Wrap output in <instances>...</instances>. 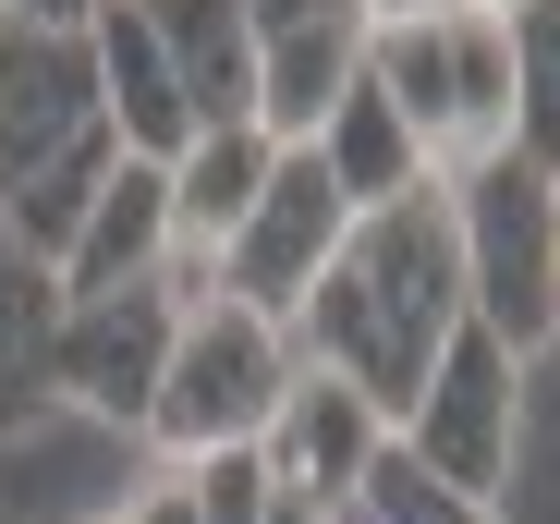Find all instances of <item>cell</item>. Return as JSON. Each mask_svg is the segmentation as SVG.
<instances>
[{"label":"cell","instance_id":"9c48e42d","mask_svg":"<svg viewBox=\"0 0 560 524\" xmlns=\"http://www.w3.org/2000/svg\"><path fill=\"white\" fill-rule=\"evenodd\" d=\"M378 452H390L378 403L341 391V379H317V366H293V391H280L268 440H256L268 488H280V500H305V512H341V500L365 488V464H378Z\"/></svg>","mask_w":560,"mask_h":524},{"label":"cell","instance_id":"e0dca14e","mask_svg":"<svg viewBox=\"0 0 560 524\" xmlns=\"http://www.w3.org/2000/svg\"><path fill=\"white\" fill-rule=\"evenodd\" d=\"M341 512H365V524H512V512H476V500H451L439 476H415V464H402V440L365 464V488H353Z\"/></svg>","mask_w":560,"mask_h":524},{"label":"cell","instance_id":"7402d4cb","mask_svg":"<svg viewBox=\"0 0 560 524\" xmlns=\"http://www.w3.org/2000/svg\"><path fill=\"white\" fill-rule=\"evenodd\" d=\"M378 13H439V0H365V25H378Z\"/></svg>","mask_w":560,"mask_h":524},{"label":"cell","instance_id":"ffe728a7","mask_svg":"<svg viewBox=\"0 0 560 524\" xmlns=\"http://www.w3.org/2000/svg\"><path fill=\"white\" fill-rule=\"evenodd\" d=\"M0 25H49V37H85L98 0H0Z\"/></svg>","mask_w":560,"mask_h":524},{"label":"cell","instance_id":"cb8c5ba5","mask_svg":"<svg viewBox=\"0 0 560 524\" xmlns=\"http://www.w3.org/2000/svg\"><path fill=\"white\" fill-rule=\"evenodd\" d=\"M488 13H512V0H488Z\"/></svg>","mask_w":560,"mask_h":524},{"label":"cell","instance_id":"30bf717a","mask_svg":"<svg viewBox=\"0 0 560 524\" xmlns=\"http://www.w3.org/2000/svg\"><path fill=\"white\" fill-rule=\"evenodd\" d=\"M85 49H98V98H110L122 159H183L196 147V110H183V73H171V49L147 25V0H98Z\"/></svg>","mask_w":560,"mask_h":524},{"label":"cell","instance_id":"d6986e66","mask_svg":"<svg viewBox=\"0 0 560 524\" xmlns=\"http://www.w3.org/2000/svg\"><path fill=\"white\" fill-rule=\"evenodd\" d=\"M110 524H208V512H196V476L171 464V476H147V488H135V500H122Z\"/></svg>","mask_w":560,"mask_h":524},{"label":"cell","instance_id":"6da1fadb","mask_svg":"<svg viewBox=\"0 0 560 524\" xmlns=\"http://www.w3.org/2000/svg\"><path fill=\"white\" fill-rule=\"evenodd\" d=\"M451 329H463V232H451V184H415L390 208H353L341 256L293 305V366L365 391L378 427H402Z\"/></svg>","mask_w":560,"mask_h":524},{"label":"cell","instance_id":"52a82bcc","mask_svg":"<svg viewBox=\"0 0 560 524\" xmlns=\"http://www.w3.org/2000/svg\"><path fill=\"white\" fill-rule=\"evenodd\" d=\"M341 232H353V196L329 184V159H317V147H280L268 184H256V208H244L232 244H220L208 293H232V305H256V317L293 329V305L317 293V269L341 256Z\"/></svg>","mask_w":560,"mask_h":524},{"label":"cell","instance_id":"7a4b0ae2","mask_svg":"<svg viewBox=\"0 0 560 524\" xmlns=\"http://www.w3.org/2000/svg\"><path fill=\"white\" fill-rule=\"evenodd\" d=\"M110 171H122V135L98 98V49L49 25H0V232H25L61 269V244Z\"/></svg>","mask_w":560,"mask_h":524},{"label":"cell","instance_id":"484cf974","mask_svg":"<svg viewBox=\"0 0 560 524\" xmlns=\"http://www.w3.org/2000/svg\"><path fill=\"white\" fill-rule=\"evenodd\" d=\"M548 196H560V184H548Z\"/></svg>","mask_w":560,"mask_h":524},{"label":"cell","instance_id":"2e32d148","mask_svg":"<svg viewBox=\"0 0 560 524\" xmlns=\"http://www.w3.org/2000/svg\"><path fill=\"white\" fill-rule=\"evenodd\" d=\"M500 37H512V147L560 171V0H512Z\"/></svg>","mask_w":560,"mask_h":524},{"label":"cell","instance_id":"8992f818","mask_svg":"<svg viewBox=\"0 0 560 524\" xmlns=\"http://www.w3.org/2000/svg\"><path fill=\"white\" fill-rule=\"evenodd\" d=\"M390 440H402V464L439 476L451 500L512 512V488H524V354L463 317L451 354L427 366V391H415V415L390 427Z\"/></svg>","mask_w":560,"mask_h":524},{"label":"cell","instance_id":"7c38bea8","mask_svg":"<svg viewBox=\"0 0 560 524\" xmlns=\"http://www.w3.org/2000/svg\"><path fill=\"white\" fill-rule=\"evenodd\" d=\"M159 269H171V159H122L61 244V293H122Z\"/></svg>","mask_w":560,"mask_h":524},{"label":"cell","instance_id":"4fadbf2b","mask_svg":"<svg viewBox=\"0 0 560 524\" xmlns=\"http://www.w3.org/2000/svg\"><path fill=\"white\" fill-rule=\"evenodd\" d=\"M37 415H61V269L0 232V440H25Z\"/></svg>","mask_w":560,"mask_h":524},{"label":"cell","instance_id":"5bb4252c","mask_svg":"<svg viewBox=\"0 0 560 524\" xmlns=\"http://www.w3.org/2000/svg\"><path fill=\"white\" fill-rule=\"evenodd\" d=\"M147 25H159V49L183 73L196 135L256 123V25H244V0H147Z\"/></svg>","mask_w":560,"mask_h":524},{"label":"cell","instance_id":"3957f363","mask_svg":"<svg viewBox=\"0 0 560 524\" xmlns=\"http://www.w3.org/2000/svg\"><path fill=\"white\" fill-rule=\"evenodd\" d=\"M365 85L402 110L427 184L512 159V37L488 0H439V13H378L365 25Z\"/></svg>","mask_w":560,"mask_h":524},{"label":"cell","instance_id":"d4e9b609","mask_svg":"<svg viewBox=\"0 0 560 524\" xmlns=\"http://www.w3.org/2000/svg\"><path fill=\"white\" fill-rule=\"evenodd\" d=\"M548 184H560V171H548Z\"/></svg>","mask_w":560,"mask_h":524},{"label":"cell","instance_id":"ba28073f","mask_svg":"<svg viewBox=\"0 0 560 524\" xmlns=\"http://www.w3.org/2000/svg\"><path fill=\"white\" fill-rule=\"evenodd\" d=\"M183 329V281H122V293H61V415L110 427V440H147V403Z\"/></svg>","mask_w":560,"mask_h":524},{"label":"cell","instance_id":"44dd1931","mask_svg":"<svg viewBox=\"0 0 560 524\" xmlns=\"http://www.w3.org/2000/svg\"><path fill=\"white\" fill-rule=\"evenodd\" d=\"M268 524H329V512H305V500H268Z\"/></svg>","mask_w":560,"mask_h":524},{"label":"cell","instance_id":"5b68a950","mask_svg":"<svg viewBox=\"0 0 560 524\" xmlns=\"http://www.w3.org/2000/svg\"><path fill=\"white\" fill-rule=\"evenodd\" d=\"M451 232H463V317L488 341H512V354H548L560 341V196H548V171L524 147L463 171Z\"/></svg>","mask_w":560,"mask_h":524},{"label":"cell","instance_id":"8fae6325","mask_svg":"<svg viewBox=\"0 0 560 524\" xmlns=\"http://www.w3.org/2000/svg\"><path fill=\"white\" fill-rule=\"evenodd\" d=\"M268 135L256 123H220V135H196L171 159V281L183 293H208V269H220V244H232V220L256 208V184H268Z\"/></svg>","mask_w":560,"mask_h":524},{"label":"cell","instance_id":"277c9868","mask_svg":"<svg viewBox=\"0 0 560 524\" xmlns=\"http://www.w3.org/2000/svg\"><path fill=\"white\" fill-rule=\"evenodd\" d=\"M280 391H293V329L232 305V293H183V329H171V366H159V403H147V452L159 464H208V452H256Z\"/></svg>","mask_w":560,"mask_h":524},{"label":"cell","instance_id":"9a60e30c","mask_svg":"<svg viewBox=\"0 0 560 524\" xmlns=\"http://www.w3.org/2000/svg\"><path fill=\"white\" fill-rule=\"evenodd\" d=\"M305 147L329 159V184H341L353 208H390V196H415V184H427V159H415L402 110H390V98H378V85H365V73H353L341 98H329V123H317Z\"/></svg>","mask_w":560,"mask_h":524},{"label":"cell","instance_id":"ac0fdd59","mask_svg":"<svg viewBox=\"0 0 560 524\" xmlns=\"http://www.w3.org/2000/svg\"><path fill=\"white\" fill-rule=\"evenodd\" d=\"M244 25H256V49H268V37H317V25H365V0H244Z\"/></svg>","mask_w":560,"mask_h":524},{"label":"cell","instance_id":"603a6c76","mask_svg":"<svg viewBox=\"0 0 560 524\" xmlns=\"http://www.w3.org/2000/svg\"><path fill=\"white\" fill-rule=\"evenodd\" d=\"M329 524H365V512H329Z\"/></svg>","mask_w":560,"mask_h":524}]
</instances>
